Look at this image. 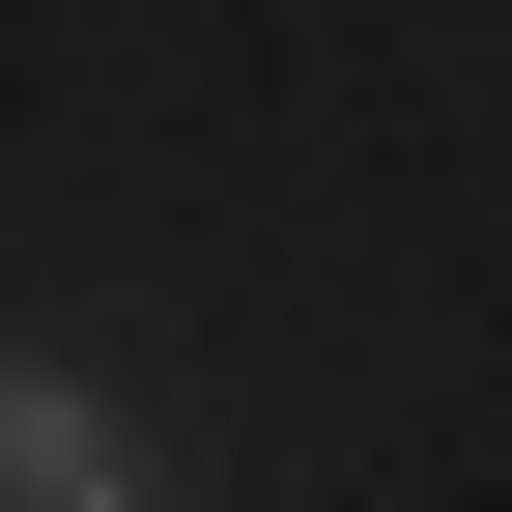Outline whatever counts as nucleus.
Segmentation results:
<instances>
[{
  "mask_svg": "<svg viewBox=\"0 0 512 512\" xmlns=\"http://www.w3.org/2000/svg\"><path fill=\"white\" fill-rule=\"evenodd\" d=\"M0 512H143L114 399H86V370H29V342H0Z\"/></svg>",
  "mask_w": 512,
  "mask_h": 512,
  "instance_id": "obj_1",
  "label": "nucleus"
}]
</instances>
